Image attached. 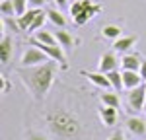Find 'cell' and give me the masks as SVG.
Instances as JSON below:
<instances>
[{"label": "cell", "mask_w": 146, "mask_h": 140, "mask_svg": "<svg viewBox=\"0 0 146 140\" xmlns=\"http://www.w3.org/2000/svg\"><path fill=\"white\" fill-rule=\"evenodd\" d=\"M18 76L22 78L23 86H27V90L31 92V97L41 101L47 97V93L55 82L56 66L51 60L43 62V64H37V66H20Z\"/></svg>", "instance_id": "1"}, {"label": "cell", "mask_w": 146, "mask_h": 140, "mask_svg": "<svg viewBox=\"0 0 146 140\" xmlns=\"http://www.w3.org/2000/svg\"><path fill=\"white\" fill-rule=\"evenodd\" d=\"M47 125L53 130V134H56L58 138H62V140L72 138V136H76L80 132L78 121L70 113H66V111H56V113L47 115Z\"/></svg>", "instance_id": "2"}, {"label": "cell", "mask_w": 146, "mask_h": 140, "mask_svg": "<svg viewBox=\"0 0 146 140\" xmlns=\"http://www.w3.org/2000/svg\"><path fill=\"white\" fill-rule=\"evenodd\" d=\"M101 10H103V6L94 4L92 0H76L70 6V16H72V22L76 23V25H86Z\"/></svg>", "instance_id": "3"}, {"label": "cell", "mask_w": 146, "mask_h": 140, "mask_svg": "<svg viewBox=\"0 0 146 140\" xmlns=\"http://www.w3.org/2000/svg\"><path fill=\"white\" fill-rule=\"evenodd\" d=\"M49 60L51 58L47 57L39 47L31 45L23 51L22 58H20V66H37V64H43V62H49Z\"/></svg>", "instance_id": "4"}, {"label": "cell", "mask_w": 146, "mask_h": 140, "mask_svg": "<svg viewBox=\"0 0 146 140\" xmlns=\"http://www.w3.org/2000/svg\"><path fill=\"white\" fill-rule=\"evenodd\" d=\"M127 103H129V109L131 111H142L146 103V84H140L133 90H129L127 93Z\"/></svg>", "instance_id": "5"}, {"label": "cell", "mask_w": 146, "mask_h": 140, "mask_svg": "<svg viewBox=\"0 0 146 140\" xmlns=\"http://www.w3.org/2000/svg\"><path fill=\"white\" fill-rule=\"evenodd\" d=\"M31 45L39 47V49H41L51 60L60 62V66L66 68V55H64V49H62L60 45H45V43H39V41H35V39H31Z\"/></svg>", "instance_id": "6"}, {"label": "cell", "mask_w": 146, "mask_h": 140, "mask_svg": "<svg viewBox=\"0 0 146 140\" xmlns=\"http://www.w3.org/2000/svg\"><path fill=\"white\" fill-rule=\"evenodd\" d=\"M119 64H121V60H117L115 51H109V53H103V55L100 57L98 70L103 72V74H107V72H111V70H117V68H119Z\"/></svg>", "instance_id": "7"}, {"label": "cell", "mask_w": 146, "mask_h": 140, "mask_svg": "<svg viewBox=\"0 0 146 140\" xmlns=\"http://www.w3.org/2000/svg\"><path fill=\"white\" fill-rule=\"evenodd\" d=\"M82 76H86L92 84H96V86L101 88V90H113L111 82H109V78H107V74H103V72H100V70H98V72H86V70H82Z\"/></svg>", "instance_id": "8"}, {"label": "cell", "mask_w": 146, "mask_h": 140, "mask_svg": "<svg viewBox=\"0 0 146 140\" xmlns=\"http://www.w3.org/2000/svg\"><path fill=\"white\" fill-rule=\"evenodd\" d=\"M12 51H14V41L10 35H2L0 39V60L2 64H8L12 58Z\"/></svg>", "instance_id": "9"}, {"label": "cell", "mask_w": 146, "mask_h": 140, "mask_svg": "<svg viewBox=\"0 0 146 140\" xmlns=\"http://www.w3.org/2000/svg\"><path fill=\"white\" fill-rule=\"evenodd\" d=\"M136 41H138V37L136 35H127V37H119L117 41H113V51L115 53H127L131 47L136 45Z\"/></svg>", "instance_id": "10"}, {"label": "cell", "mask_w": 146, "mask_h": 140, "mask_svg": "<svg viewBox=\"0 0 146 140\" xmlns=\"http://www.w3.org/2000/svg\"><path fill=\"white\" fill-rule=\"evenodd\" d=\"M140 66H142V58L135 55V53H127L121 58V68L123 70H136L140 72Z\"/></svg>", "instance_id": "11"}, {"label": "cell", "mask_w": 146, "mask_h": 140, "mask_svg": "<svg viewBox=\"0 0 146 140\" xmlns=\"http://www.w3.org/2000/svg\"><path fill=\"white\" fill-rule=\"evenodd\" d=\"M55 37H56V41H58V45L62 47L64 51H72V47L78 45V39L72 37V33H68V31H64V29L55 31Z\"/></svg>", "instance_id": "12"}, {"label": "cell", "mask_w": 146, "mask_h": 140, "mask_svg": "<svg viewBox=\"0 0 146 140\" xmlns=\"http://www.w3.org/2000/svg\"><path fill=\"white\" fill-rule=\"evenodd\" d=\"M39 10H41V8H29L27 12H23L22 16H18V23H20V29H22V31H29V27H31V23L35 22Z\"/></svg>", "instance_id": "13"}, {"label": "cell", "mask_w": 146, "mask_h": 140, "mask_svg": "<svg viewBox=\"0 0 146 140\" xmlns=\"http://www.w3.org/2000/svg\"><path fill=\"white\" fill-rule=\"evenodd\" d=\"M123 82H125V90H133L136 86L142 84V76L136 70H123Z\"/></svg>", "instance_id": "14"}, {"label": "cell", "mask_w": 146, "mask_h": 140, "mask_svg": "<svg viewBox=\"0 0 146 140\" xmlns=\"http://www.w3.org/2000/svg\"><path fill=\"white\" fill-rule=\"evenodd\" d=\"M127 128H129V132H133L135 136H142L146 132V123L142 119H138V117H129V119H127Z\"/></svg>", "instance_id": "15"}, {"label": "cell", "mask_w": 146, "mask_h": 140, "mask_svg": "<svg viewBox=\"0 0 146 140\" xmlns=\"http://www.w3.org/2000/svg\"><path fill=\"white\" fill-rule=\"evenodd\" d=\"M47 18H49V22L53 23L55 27L64 29V25H66V18L62 16V12H60V10H56V8H49V10H47Z\"/></svg>", "instance_id": "16"}, {"label": "cell", "mask_w": 146, "mask_h": 140, "mask_svg": "<svg viewBox=\"0 0 146 140\" xmlns=\"http://www.w3.org/2000/svg\"><path fill=\"white\" fill-rule=\"evenodd\" d=\"M100 117L101 121L105 123V125H115V121H117V107H107V105H103L100 109Z\"/></svg>", "instance_id": "17"}, {"label": "cell", "mask_w": 146, "mask_h": 140, "mask_svg": "<svg viewBox=\"0 0 146 140\" xmlns=\"http://www.w3.org/2000/svg\"><path fill=\"white\" fill-rule=\"evenodd\" d=\"M101 35H103L105 39L117 41L119 37H123V29H121L119 25H113V23H109V25H103V27H101Z\"/></svg>", "instance_id": "18"}, {"label": "cell", "mask_w": 146, "mask_h": 140, "mask_svg": "<svg viewBox=\"0 0 146 140\" xmlns=\"http://www.w3.org/2000/svg\"><path fill=\"white\" fill-rule=\"evenodd\" d=\"M33 39H35V41H39V43H45V45H58V41H56L55 33L45 31V29L35 31V33H33Z\"/></svg>", "instance_id": "19"}, {"label": "cell", "mask_w": 146, "mask_h": 140, "mask_svg": "<svg viewBox=\"0 0 146 140\" xmlns=\"http://www.w3.org/2000/svg\"><path fill=\"white\" fill-rule=\"evenodd\" d=\"M100 99H101V103L103 105H107V107H117L119 109V92H115V90H111V92H103L100 95Z\"/></svg>", "instance_id": "20"}, {"label": "cell", "mask_w": 146, "mask_h": 140, "mask_svg": "<svg viewBox=\"0 0 146 140\" xmlns=\"http://www.w3.org/2000/svg\"><path fill=\"white\" fill-rule=\"evenodd\" d=\"M107 78H109V82H111V88L115 90V92H121V90L125 88L123 72H119V68H117V70H111V72H107Z\"/></svg>", "instance_id": "21"}, {"label": "cell", "mask_w": 146, "mask_h": 140, "mask_svg": "<svg viewBox=\"0 0 146 140\" xmlns=\"http://www.w3.org/2000/svg\"><path fill=\"white\" fill-rule=\"evenodd\" d=\"M49 22V18H47V12L39 10V14H37V18H35V22L31 23V27H29V31L27 33H35V31H39V29H43V23Z\"/></svg>", "instance_id": "22"}, {"label": "cell", "mask_w": 146, "mask_h": 140, "mask_svg": "<svg viewBox=\"0 0 146 140\" xmlns=\"http://www.w3.org/2000/svg\"><path fill=\"white\" fill-rule=\"evenodd\" d=\"M0 14L6 18V16H16V8H14V2L12 0H2L0 2Z\"/></svg>", "instance_id": "23"}, {"label": "cell", "mask_w": 146, "mask_h": 140, "mask_svg": "<svg viewBox=\"0 0 146 140\" xmlns=\"http://www.w3.org/2000/svg\"><path fill=\"white\" fill-rule=\"evenodd\" d=\"M12 2H14V8H16V16H22L23 12H27V6H29L27 0H12Z\"/></svg>", "instance_id": "24"}, {"label": "cell", "mask_w": 146, "mask_h": 140, "mask_svg": "<svg viewBox=\"0 0 146 140\" xmlns=\"http://www.w3.org/2000/svg\"><path fill=\"white\" fill-rule=\"evenodd\" d=\"M25 140H47L41 132H35V130H29L27 132V136H25Z\"/></svg>", "instance_id": "25"}, {"label": "cell", "mask_w": 146, "mask_h": 140, "mask_svg": "<svg viewBox=\"0 0 146 140\" xmlns=\"http://www.w3.org/2000/svg\"><path fill=\"white\" fill-rule=\"evenodd\" d=\"M27 2H29V6H31V8H43L47 0H27Z\"/></svg>", "instance_id": "26"}, {"label": "cell", "mask_w": 146, "mask_h": 140, "mask_svg": "<svg viewBox=\"0 0 146 140\" xmlns=\"http://www.w3.org/2000/svg\"><path fill=\"white\" fill-rule=\"evenodd\" d=\"M109 140H125V136H123V132H121V130H115L111 136H109Z\"/></svg>", "instance_id": "27"}, {"label": "cell", "mask_w": 146, "mask_h": 140, "mask_svg": "<svg viewBox=\"0 0 146 140\" xmlns=\"http://www.w3.org/2000/svg\"><path fill=\"white\" fill-rule=\"evenodd\" d=\"M8 88H10V86H8V82H6V74H2V93L8 92Z\"/></svg>", "instance_id": "28"}, {"label": "cell", "mask_w": 146, "mask_h": 140, "mask_svg": "<svg viewBox=\"0 0 146 140\" xmlns=\"http://www.w3.org/2000/svg\"><path fill=\"white\" fill-rule=\"evenodd\" d=\"M140 76H142V80L146 82V60H142V66H140Z\"/></svg>", "instance_id": "29"}, {"label": "cell", "mask_w": 146, "mask_h": 140, "mask_svg": "<svg viewBox=\"0 0 146 140\" xmlns=\"http://www.w3.org/2000/svg\"><path fill=\"white\" fill-rule=\"evenodd\" d=\"M55 2H56V6H58V8H62V6L66 4V0H55Z\"/></svg>", "instance_id": "30"}, {"label": "cell", "mask_w": 146, "mask_h": 140, "mask_svg": "<svg viewBox=\"0 0 146 140\" xmlns=\"http://www.w3.org/2000/svg\"><path fill=\"white\" fill-rule=\"evenodd\" d=\"M142 111H144V113H146V103H144V109H142Z\"/></svg>", "instance_id": "31"}]
</instances>
